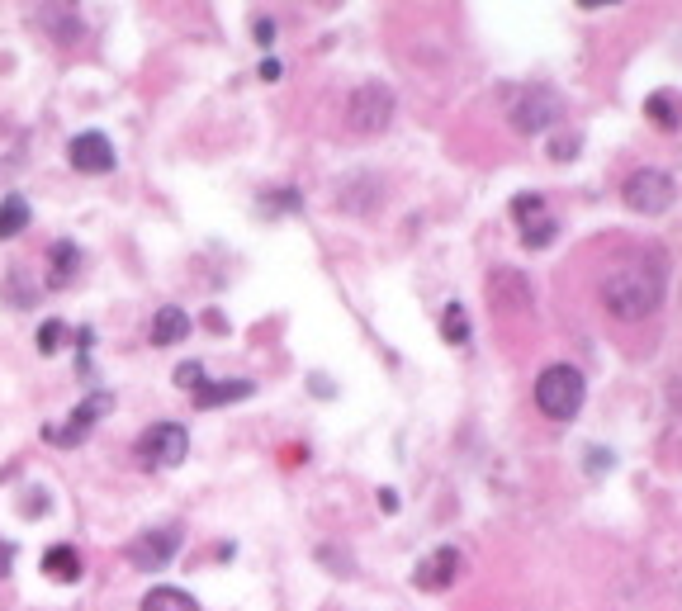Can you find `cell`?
Here are the masks:
<instances>
[{"instance_id": "1", "label": "cell", "mask_w": 682, "mask_h": 611, "mask_svg": "<svg viewBox=\"0 0 682 611\" xmlns=\"http://www.w3.org/2000/svg\"><path fill=\"white\" fill-rule=\"evenodd\" d=\"M664 270L654 261H626L602 280V304L616 323H640L649 313H659L664 304Z\"/></svg>"}, {"instance_id": "2", "label": "cell", "mask_w": 682, "mask_h": 611, "mask_svg": "<svg viewBox=\"0 0 682 611\" xmlns=\"http://www.w3.org/2000/svg\"><path fill=\"white\" fill-rule=\"evenodd\" d=\"M536 408L550 422H574L578 413H583V398H588V379H583V370L578 365H569V360H555V365H545L536 375Z\"/></svg>"}, {"instance_id": "3", "label": "cell", "mask_w": 682, "mask_h": 611, "mask_svg": "<svg viewBox=\"0 0 682 611\" xmlns=\"http://www.w3.org/2000/svg\"><path fill=\"white\" fill-rule=\"evenodd\" d=\"M507 119H512V128L517 133H550V128L564 119V95L550 86H521L517 100H512V109H507Z\"/></svg>"}, {"instance_id": "4", "label": "cell", "mask_w": 682, "mask_h": 611, "mask_svg": "<svg viewBox=\"0 0 682 611\" xmlns=\"http://www.w3.org/2000/svg\"><path fill=\"white\" fill-rule=\"evenodd\" d=\"M394 109L398 100L384 81H360L346 100V124H351V133H384L394 124Z\"/></svg>"}, {"instance_id": "5", "label": "cell", "mask_w": 682, "mask_h": 611, "mask_svg": "<svg viewBox=\"0 0 682 611\" xmlns=\"http://www.w3.org/2000/svg\"><path fill=\"white\" fill-rule=\"evenodd\" d=\"M621 199H626L630 214H664L668 204L678 199V185H673V176L668 171H659V166H640V171H630L626 185H621Z\"/></svg>"}, {"instance_id": "6", "label": "cell", "mask_w": 682, "mask_h": 611, "mask_svg": "<svg viewBox=\"0 0 682 611\" xmlns=\"http://www.w3.org/2000/svg\"><path fill=\"white\" fill-rule=\"evenodd\" d=\"M133 455H138L143 469H176L180 460L190 455V432H185L180 422H157V427H147V432L138 436Z\"/></svg>"}, {"instance_id": "7", "label": "cell", "mask_w": 682, "mask_h": 611, "mask_svg": "<svg viewBox=\"0 0 682 611\" xmlns=\"http://www.w3.org/2000/svg\"><path fill=\"white\" fill-rule=\"evenodd\" d=\"M484 294H488V308H493V313H507V318H526V313L536 308V289H531V280L512 266L493 270Z\"/></svg>"}, {"instance_id": "8", "label": "cell", "mask_w": 682, "mask_h": 611, "mask_svg": "<svg viewBox=\"0 0 682 611\" xmlns=\"http://www.w3.org/2000/svg\"><path fill=\"white\" fill-rule=\"evenodd\" d=\"M109 408H114V394H109V389H95V394L81 398V408H76V413L67 417L62 427H48L43 436H48L53 446H81V441L90 436V427H95V422H100Z\"/></svg>"}, {"instance_id": "9", "label": "cell", "mask_w": 682, "mask_h": 611, "mask_svg": "<svg viewBox=\"0 0 682 611\" xmlns=\"http://www.w3.org/2000/svg\"><path fill=\"white\" fill-rule=\"evenodd\" d=\"M180 550V531L176 526H162V531H143L138 540H128V564L143 569V574H162L166 564L176 559Z\"/></svg>"}, {"instance_id": "10", "label": "cell", "mask_w": 682, "mask_h": 611, "mask_svg": "<svg viewBox=\"0 0 682 611\" xmlns=\"http://www.w3.org/2000/svg\"><path fill=\"white\" fill-rule=\"evenodd\" d=\"M460 569H465V559H460V550H455V545H436L431 555L417 559L413 583L422 588V593H446L450 583L460 578Z\"/></svg>"}, {"instance_id": "11", "label": "cell", "mask_w": 682, "mask_h": 611, "mask_svg": "<svg viewBox=\"0 0 682 611\" xmlns=\"http://www.w3.org/2000/svg\"><path fill=\"white\" fill-rule=\"evenodd\" d=\"M67 162L81 171V176H105L114 171V143H109L105 133H76L72 143H67Z\"/></svg>"}, {"instance_id": "12", "label": "cell", "mask_w": 682, "mask_h": 611, "mask_svg": "<svg viewBox=\"0 0 682 611\" xmlns=\"http://www.w3.org/2000/svg\"><path fill=\"white\" fill-rule=\"evenodd\" d=\"M252 394H256L252 379H218V384L204 379V389L195 394V408H223V403H242V398H252Z\"/></svg>"}, {"instance_id": "13", "label": "cell", "mask_w": 682, "mask_h": 611, "mask_svg": "<svg viewBox=\"0 0 682 611\" xmlns=\"http://www.w3.org/2000/svg\"><path fill=\"white\" fill-rule=\"evenodd\" d=\"M190 337V313L176 304H166L162 313H152V346H176Z\"/></svg>"}, {"instance_id": "14", "label": "cell", "mask_w": 682, "mask_h": 611, "mask_svg": "<svg viewBox=\"0 0 682 611\" xmlns=\"http://www.w3.org/2000/svg\"><path fill=\"white\" fill-rule=\"evenodd\" d=\"M76 266H81L76 242H53V247H48V289H67V285H72Z\"/></svg>"}, {"instance_id": "15", "label": "cell", "mask_w": 682, "mask_h": 611, "mask_svg": "<svg viewBox=\"0 0 682 611\" xmlns=\"http://www.w3.org/2000/svg\"><path fill=\"white\" fill-rule=\"evenodd\" d=\"M43 574L57 578V583H76V578H81V555H76V545H53V550L43 555Z\"/></svg>"}, {"instance_id": "16", "label": "cell", "mask_w": 682, "mask_h": 611, "mask_svg": "<svg viewBox=\"0 0 682 611\" xmlns=\"http://www.w3.org/2000/svg\"><path fill=\"white\" fill-rule=\"evenodd\" d=\"M29 218H34L29 199H19V195L0 199V242H5V237H19V233H24V228H29Z\"/></svg>"}, {"instance_id": "17", "label": "cell", "mask_w": 682, "mask_h": 611, "mask_svg": "<svg viewBox=\"0 0 682 611\" xmlns=\"http://www.w3.org/2000/svg\"><path fill=\"white\" fill-rule=\"evenodd\" d=\"M441 337L450 346H469L474 342V327H469V313L460 304H446L441 308Z\"/></svg>"}, {"instance_id": "18", "label": "cell", "mask_w": 682, "mask_h": 611, "mask_svg": "<svg viewBox=\"0 0 682 611\" xmlns=\"http://www.w3.org/2000/svg\"><path fill=\"white\" fill-rule=\"evenodd\" d=\"M138 611H199V607H195V597L180 593V588H152Z\"/></svg>"}, {"instance_id": "19", "label": "cell", "mask_w": 682, "mask_h": 611, "mask_svg": "<svg viewBox=\"0 0 682 611\" xmlns=\"http://www.w3.org/2000/svg\"><path fill=\"white\" fill-rule=\"evenodd\" d=\"M555 237H559V223H555V218H550V214H545V218H536V223H526V228H521V242H526V247H536V252H540V247H550Z\"/></svg>"}, {"instance_id": "20", "label": "cell", "mask_w": 682, "mask_h": 611, "mask_svg": "<svg viewBox=\"0 0 682 611\" xmlns=\"http://www.w3.org/2000/svg\"><path fill=\"white\" fill-rule=\"evenodd\" d=\"M261 209L266 214H299L304 199H299V190H270V195H261Z\"/></svg>"}, {"instance_id": "21", "label": "cell", "mask_w": 682, "mask_h": 611, "mask_svg": "<svg viewBox=\"0 0 682 611\" xmlns=\"http://www.w3.org/2000/svg\"><path fill=\"white\" fill-rule=\"evenodd\" d=\"M512 218H517L521 228H526V223H536V218H545V199H540V195H517V199H512Z\"/></svg>"}, {"instance_id": "22", "label": "cell", "mask_w": 682, "mask_h": 611, "mask_svg": "<svg viewBox=\"0 0 682 611\" xmlns=\"http://www.w3.org/2000/svg\"><path fill=\"white\" fill-rule=\"evenodd\" d=\"M176 389H185L190 398L204 389V365H199V360H185V365H176Z\"/></svg>"}, {"instance_id": "23", "label": "cell", "mask_w": 682, "mask_h": 611, "mask_svg": "<svg viewBox=\"0 0 682 611\" xmlns=\"http://www.w3.org/2000/svg\"><path fill=\"white\" fill-rule=\"evenodd\" d=\"M645 114L659 128H678V114H673V100H668V95H649V100H645Z\"/></svg>"}, {"instance_id": "24", "label": "cell", "mask_w": 682, "mask_h": 611, "mask_svg": "<svg viewBox=\"0 0 682 611\" xmlns=\"http://www.w3.org/2000/svg\"><path fill=\"white\" fill-rule=\"evenodd\" d=\"M62 337H67V327L57 323V318H48V323L38 327V351H43V356H53L57 346H62Z\"/></svg>"}, {"instance_id": "25", "label": "cell", "mask_w": 682, "mask_h": 611, "mask_svg": "<svg viewBox=\"0 0 682 611\" xmlns=\"http://www.w3.org/2000/svg\"><path fill=\"white\" fill-rule=\"evenodd\" d=\"M578 147H583V138H578V133H559L555 143H550V162H569Z\"/></svg>"}, {"instance_id": "26", "label": "cell", "mask_w": 682, "mask_h": 611, "mask_svg": "<svg viewBox=\"0 0 682 611\" xmlns=\"http://www.w3.org/2000/svg\"><path fill=\"white\" fill-rule=\"evenodd\" d=\"M252 34H256V43H261V48H270V43H275V19H256Z\"/></svg>"}, {"instance_id": "27", "label": "cell", "mask_w": 682, "mask_h": 611, "mask_svg": "<svg viewBox=\"0 0 682 611\" xmlns=\"http://www.w3.org/2000/svg\"><path fill=\"white\" fill-rule=\"evenodd\" d=\"M10 564H15V545L0 540V578H10Z\"/></svg>"}, {"instance_id": "28", "label": "cell", "mask_w": 682, "mask_h": 611, "mask_svg": "<svg viewBox=\"0 0 682 611\" xmlns=\"http://www.w3.org/2000/svg\"><path fill=\"white\" fill-rule=\"evenodd\" d=\"M261 81H280V62L275 57H261Z\"/></svg>"}, {"instance_id": "29", "label": "cell", "mask_w": 682, "mask_h": 611, "mask_svg": "<svg viewBox=\"0 0 682 611\" xmlns=\"http://www.w3.org/2000/svg\"><path fill=\"white\" fill-rule=\"evenodd\" d=\"M379 507H384V512H398V493H394V488H379Z\"/></svg>"}]
</instances>
